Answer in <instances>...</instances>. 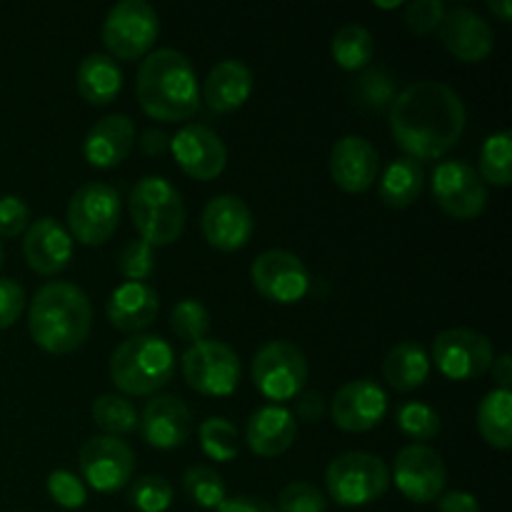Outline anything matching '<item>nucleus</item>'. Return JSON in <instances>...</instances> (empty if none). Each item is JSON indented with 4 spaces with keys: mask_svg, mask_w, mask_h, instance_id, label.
Returning a JSON list of instances; mask_svg holds the SVG:
<instances>
[{
    "mask_svg": "<svg viewBox=\"0 0 512 512\" xmlns=\"http://www.w3.org/2000/svg\"><path fill=\"white\" fill-rule=\"evenodd\" d=\"M170 150H173V158L180 165V170L193 180H203V183L218 178L228 165V148L208 125L193 123L180 128L170 138Z\"/></svg>",
    "mask_w": 512,
    "mask_h": 512,
    "instance_id": "nucleus-17",
    "label": "nucleus"
},
{
    "mask_svg": "<svg viewBox=\"0 0 512 512\" xmlns=\"http://www.w3.org/2000/svg\"><path fill=\"white\" fill-rule=\"evenodd\" d=\"M250 280L265 300L293 305L308 295L310 273L303 260L290 250H265L253 260Z\"/></svg>",
    "mask_w": 512,
    "mask_h": 512,
    "instance_id": "nucleus-15",
    "label": "nucleus"
},
{
    "mask_svg": "<svg viewBox=\"0 0 512 512\" xmlns=\"http://www.w3.org/2000/svg\"><path fill=\"white\" fill-rule=\"evenodd\" d=\"M490 370H493V378H495V383H498V388L510 390V385H512V358H510V353L495 355Z\"/></svg>",
    "mask_w": 512,
    "mask_h": 512,
    "instance_id": "nucleus-50",
    "label": "nucleus"
},
{
    "mask_svg": "<svg viewBox=\"0 0 512 512\" xmlns=\"http://www.w3.org/2000/svg\"><path fill=\"white\" fill-rule=\"evenodd\" d=\"M253 383L273 405L295 400L308 383V358L290 340H270L253 360Z\"/></svg>",
    "mask_w": 512,
    "mask_h": 512,
    "instance_id": "nucleus-7",
    "label": "nucleus"
},
{
    "mask_svg": "<svg viewBox=\"0 0 512 512\" xmlns=\"http://www.w3.org/2000/svg\"><path fill=\"white\" fill-rule=\"evenodd\" d=\"M430 375V355L415 340L395 345L383 360V378L398 393H413L428 380Z\"/></svg>",
    "mask_w": 512,
    "mask_h": 512,
    "instance_id": "nucleus-28",
    "label": "nucleus"
},
{
    "mask_svg": "<svg viewBox=\"0 0 512 512\" xmlns=\"http://www.w3.org/2000/svg\"><path fill=\"white\" fill-rule=\"evenodd\" d=\"M183 488L188 498L205 510H215L228 498V490H225L220 473H215L208 465H193V468L185 470Z\"/></svg>",
    "mask_w": 512,
    "mask_h": 512,
    "instance_id": "nucleus-35",
    "label": "nucleus"
},
{
    "mask_svg": "<svg viewBox=\"0 0 512 512\" xmlns=\"http://www.w3.org/2000/svg\"><path fill=\"white\" fill-rule=\"evenodd\" d=\"M28 330L35 343L53 355L83 348L93 330V305L73 283H48L35 293L28 313Z\"/></svg>",
    "mask_w": 512,
    "mask_h": 512,
    "instance_id": "nucleus-3",
    "label": "nucleus"
},
{
    "mask_svg": "<svg viewBox=\"0 0 512 512\" xmlns=\"http://www.w3.org/2000/svg\"><path fill=\"white\" fill-rule=\"evenodd\" d=\"M158 13L145 0H120L103 23V45L113 60H140L158 40Z\"/></svg>",
    "mask_w": 512,
    "mask_h": 512,
    "instance_id": "nucleus-8",
    "label": "nucleus"
},
{
    "mask_svg": "<svg viewBox=\"0 0 512 512\" xmlns=\"http://www.w3.org/2000/svg\"><path fill=\"white\" fill-rule=\"evenodd\" d=\"M118 270L128 283H145L155 273V248L143 240H128L120 250Z\"/></svg>",
    "mask_w": 512,
    "mask_h": 512,
    "instance_id": "nucleus-40",
    "label": "nucleus"
},
{
    "mask_svg": "<svg viewBox=\"0 0 512 512\" xmlns=\"http://www.w3.org/2000/svg\"><path fill=\"white\" fill-rule=\"evenodd\" d=\"M120 223V195L108 183H85L68 203V233L83 245H103Z\"/></svg>",
    "mask_w": 512,
    "mask_h": 512,
    "instance_id": "nucleus-9",
    "label": "nucleus"
},
{
    "mask_svg": "<svg viewBox=\"0 0 512 512\" xmlns=\"http://www.w3.org/2000/svg\"><path fill=\"white\" fill-rule=\"evenodd\" d=\"M48 493L65 510L83 508L85 500H88V488L70 470H53L48 475Z\"/></svg>",
    "mask_w": 512,
    "mask_h": 512,
    "instance_id": "nucleus-42",
    "label": "nucleus"
},
{
    "mask_svg": "<svg viewBox=\"0 0 512 512\" xmlns=\"http://www.w3.org/2000/svg\"><path fill=\"white\" fill-rule=\"evenodd\" d=\"M465 103L440 80H418L395 95L390 105V133L408 158L438 160L463 138Z\"/></svg>",
    "mask_w": 512,
    "mask_h": 512,
    "instance_id": "nucleus-1",
    "label": "nucleus"
},
{
    "mask_svg": "<svg viewBox=\"0 0 512 512\" xmlns=\"http://www.w3.org/2000/svg\"><path fill=\"white\" fill-rule=\"evenodd\" d=\"M240 358L223 340H200L183 355V378L195 393L225 398L238 390Z\"/></svg>",
    "mask_w": 512,
    "mask_h": 512,
    "instance_id": "nucleus-10",
    "label": "nucleus"
},
{
    "mask_svg": "<svg viewBox=\"0 0 512 512\" xmlns=\"http://www.w3.org/2000/svg\"><path fill=\"white\" fill-rule=\"evenodd\" d=\"M438 512H480V503L475 495L465 493V490H453V493L440 495Z\"/></svg>",
    "mask_w": 512,
    "mask_h": 512,
    "instance_id": "nucleus-48",
    "label": "nucleus"
},
{
    "mask_svg": "<svg viewBox=\"0 0 512 512\" xmlns=\"http://www.w3.org/2000/svg\"><path fill=\"white\" fill-rule=\"evenodd\" d=\"M30 225V208L18 195L0 198V238H15Z\"/></svg>",
    "mask_w": 512,
    "mask_h": 512,
    "instance_id": "nucleus-44",
    "label": "nucleus"
},
{
    "mask_svg": "<svg viewBox=\"0 0 512 512\" xmlns=\"http://www.w3.org/2000/svg\"><path fill=\"white\" fill-rule=\"evenodd\" d=\"M488 8L493 10V13L498 15L500 20H505V23H510V18H512V5H510V0H490Z\"/></svg>",
    "mask_w": 512,
    "mask_h": 512,
    "instance_id": "nucleus-51",
    "label": "nucleus"
},
{
    "mask_svg": "<svg viewBox=\"0 0 512 512\" xmlns=\"http://www.w3.org/2000/svg\"><path fill=\"white\" fill-rule=\"evenodd\" d=\"M135 125L128 115L113 113L100 118L93 128L88 130L83 143L85 160L93 168L108 170L123 163L133 150Z\"/></svg>",
    "mask_w": 512,
    "mask_h": 512,
    "instance_id": "nucleus-24",
    "label": "nucleus"
},
{
    "mask_svg": "<svg viewBox=\"0 0 512 512\" xmlns=\"http://www.w3.org/2000/svg\"><path fill=\"white\" fill-rule=\"evenodd\" d=\"M330 175L345 193H365L378 180V150L363 135H345L330 150Z\"/></svg>",
    "mask_w": 512,
    "mask_h": 512,
    "instance_id": "nucleus-21",
    "label": "nucleus"
},
{
    "mask_svg": "<svg viewBox=\"0 0 512 512\" xmlns=\"http://www.w3.org/2000/svg\"><path fill=\"white\" fill-rule=\"evenodd\" d=\"M478 175L485 185L508 188L512 183V135L510 130H500L485 138L480 150Z\"/></svg>",
    "mask_w": 512,
    "mask_h": 512,
    "instance_id": "nucleus-32",
    "label": "nucleus"
},
{
    "mask_svg": "<svg viewBox=\"0 0 512 512\" xmlns=\"http://www.w3.org/2000/svg\"><path fill=\"white\" fill-rule=\"evenodd\" d=\"M25 310V290L15 280L0 278V330L13 328Z\"/></svg>",
    "mask_w": 512,
    "mask_h": 512,
    "instance_id": "nucleus-45",
    "label": "nucleus"
},
{
    "mask_svg": "<svg viewBox=\"0 0 512 512\" xmlns=\"http://www.w3.org/2000/svg\"><path fill=\"white\" fill-rule=\"evenodd\" d=\"M148 445L158 450H175L188 443L193 433V415L178 395H153L138 420Z\"/></svg>",
    "mask_w": 512,
    "mask_h": 512,
    "instance_id": "nucleus-19",
    "label": "nucleus"
},
{
    "mask_svg": "<svg viewBox=\"0 0 512 512\" xmlns=\"http://www.w3.org/2000/svg\"><path fill=\"white\" fill-rule=\"evenodd\" d=\"M135 95L140 108L163 123H183L200 108V85L193 63L173 48L145 55L135 78Z\"/></svg>",
    "mask_w": 512,
    "mask_h": 512,
    "instance_id": "nucleus-2",
    "label": "nucleus"
},
{
    "mask_svg": "<svg viewBox=\"0 0 512 512\" xmlns=\"http://www.w3.org/2000/svg\"><path fill=\"white\" fill-rule=\"evenodd\" d=\"M215 512H278V510L263 498H253V495H235V498H225L223 503L215 508Z\"/></svg>",
    "mask_w": 512,
    "mask_h": 512,
    "instance_id": "nucleus-47",
    "label": "nucleus"
},
{
    "mask_svg": "<svg viewBox=\"0 0 512 512\" xmlns=\"http://www.w3.org/2000/svg\"><path fill=\"white\" fill-rule=\"evenodd\" d=\"M200 448L215 463H230L238 458V430L225 418L203 420L198 430Z\"/></svg>",
    "mask_w": 512,
    "mask_h": 512,
    "instance_id": "nucleus-34",
    "label": "nucleus"
},
{
    "mask_svg": "<svg viewBox=\"0 0 512 512\" xmlns=\"http://www.w3.org/2000/svg\"><path fill=\"white\" fill-rule=\"evenodd\" d=\"M393 483L410 503L428 505L443 495L448 470L438 450L430 445H405L393 463Z\"/></svg>",
    "mask_w": 512,
    "mask_h": 512,
    "instance_id": "nucleus-14",
    "label": "nucleus"
},
{
    "mask_svg": "<svg viewBox=\"0 0 512 512\" xmlns=\"http://www.w3.org/2000/svg\"><path fill=\"white\" fill-rule=\"evenodd\" d=\"M93 423L103 430L110 438H120V435H128L138 428V410H135L133 400H128L125 395L105 393L100 395L93 403Z\"/></svg>",
    "mask_w": 512,
    "mask_h": 512,
    "instance_id": "nucleus-33",
    "label": "nucleus"
},
{
    "mask_svg": "<svg viewBox=\"0 0 512 512\" xmlns=\"http://www.w3.org/2000/svg\"><path fill=\"white\" fill-rule=\"evenodd\" d=\"M278 512H325L328 510V498L323 490L315 488L305 480H293L285 485L278 495Z\"/></svg>",
    "mask_w": 512,
    "mask_h": 512,
    "instance_id": "nucleus-41",
    "label": "nucleus"
},
{
    "mask_svg": "<svg viewBox=\"0 0 512 512\" xmlns=\"http://www.w3.org/2000/svg\"><path fill=\"white\" fill-rule=\"evenodd\" d=\"M140 148L145 155H160L170 148V135L160 128H148L140 138Z\"/></svg>",
    "mask_w": 512,
    "mask_h": 512,
    "instance_id": "nucleus-49",
    "label": "nucleus"
},
{
    "mask_svg": "<svg viewBox=\"0 0 512 512\" xmlns=\"http://www.w3.org/2000/svg\"><path fill=\"white\" fill-rule=\"evenodd\" d=\"M295 420L300 423H320L325 415V398L318 390H308L295 398Z\"/></svg>",
    "mask_w": 512,
    "mask_h": 512,
    "instance_id": "nucleus-46",
    "label": "nucleus"
},
{
    "mask_svg": "<svg viewBox=\"0 0 512 512\" xmlns=\"http://www.w3.org/2000/svg\"><path fill=\"white\" fill-rule=\"evenodd\" d=\"M433 198L455 220H473L488 205V185L465 160H443L433 170Z\"/></svg>",
    "mask_w": 512,
    "mask_h": 512,
    "instance_id": "nucleus-12",
    "label": "nucleus"
},
{
    "mask_svg": "<svg viewBox=\"0 0 512 512\" xmlns=\"http://www.w3.org/2000/svg\"><path fill=\"white\" fill-rule=\"evenodd\" d=\"M440 40L445 50L463 63H480L495 48L493 25L470 8L445 10L440 20Z\"/></svg>",
    "mask_w": 512,
    "mask_h": 512,
    "instance_id": "nucleus-20",
    "label": "nucleus"
},
{
    "mask_svg": "<svg viewBox=\"0 0 512 512\" xmlns=\"http://www.w3.org/2000/svg\"><path fill=\"white\" fill-rule=\"evenodd\" d=\"M330 415L345 433H368L388 415V393L375 380H350L335 393Z\"/></svg>",
    "mask_w": 512,
    "mask_h": 512,
    "instance_id": "nucleus-18",
    "label": "nucleus"
},
{
    "mask_svg": "<svg viewBox=\"0 0 512 512\" xmlns=\"http://www.w3.org/2000/svg\"><path fill=\"white\" fill-rule=\"evenodd\" d=\"M85 483L98 493H118L135 473V453L125 440L95 435L85 440L78 455Z\"/></svg>",
    "mask_w": 512,
    "mask_h": 512,
    "instance_id": "nucleus-13",
    "label": "nucleus"
},
{
    "mask_svg": "<svg viewBox=\"0 0 512 512\" xmlns=\"http://www.w3.org/2000/svg\"><path fill=\"white\" fill-rule=\"evenodd\" d=\"M325 488L343 508H363L388 493L390 468L380 455L350 450L330 460L325 470Z\"/></svg>",
    "mask_w": 512,
    "mask_h": 512,
    "instance_id": "nucleus-6",
    "label": "nucleus"
},
{
    "mask_svg": "<svg viewBox=\"0 0 512 512\" xmlns=\"http://www.w3.org/2000/svg\"><path fill=\"white\" fill-rule=\"evenodd\" d=\"M493 358V343L478 330L450 328L435 335L433 340L435 368L455 383L483 378L493 365Z\"/></svg>",
    "mask_w": 512,
    "mask_h": 512,
    "instance_id": "nucleus-11",
    "label": "nucleus"
},
{
    "mask_svg": "<svg viewBox=\"0 0 512 512\" xmlns=\"http://www.w3.org/2000/svg\"><path fill=\"white\" fill-rule=\"evenodd\" d=\"M423 188H425L423 163L403 155V158L393 160V163L385 168L383 178H380V185H378V195L388 208L403 210V208H410V205L420 198Z\"/></svg>",
    "mask_w": 512,
    "mask_h": 512,
    "instance_id": "nucleus-29",
    "label": "nucleus"
},
{
    "mask_svg": "<svg viewBox=\"0 0 512 512\" xmlns=\"http://www.w3.org/2000/svg\"><path fill=\"white\" fill-rule=\"evenodd\" d=\"M170 328L178 335L180 340H188V343H200V340H208L210 333V313L200 300L185 298L170 313Z\"/></svg>",
    "mask_w": 512,
    "mask_h": 512,
    "instance_id": "nucleus-37",
    "label": "nucleus"
},
{
    "mask_svg": "<svg viewBox=\"0 0 512 512\" xmlns=\"http://www.w3.org/2000/svg\"><path fill=\"white\" fill-rule=\"evenodd\" d=\"M0 265H3V245H0Z\"/></svg>",
    "mask_w": 512,
    "mask_h": 512,
    "instance_id": "nucleus-52",
    "label": "nucleus"
},
{
    "mask_svg": "<svg viewBox=\"0 0 512 512\" xmlns=\"http://www.w3.org/2000/svg\"><path fill=\"white\" fill-rule=\"evenodd\" d=\"M253 70L240 60H220L203 85V100L215 113H233L248 103L253 93Z\"/></svg>",
    "mask_w": 512,
    "mask_h": 512,
    "instance_id": "nucleus-26",
    "label": "nucleus"
},
{
    "mask_svg": "<svg viewBox=\"0 0 512 512\" xmlns=\"http://www.w3.org/2000/svg\"><path fill=\"white\" fill-rule=\"evenodd\" d=\"M130 218L150 248L173 245L185 228L183 195L170 180L145 175L130 190Z\"/></svg>",
    "mask_w": 512,
    "mask_h": 512,
    "instance_id": "nucleus-5",
    "label": "nucleus"
},
{
    "mask_svg": "<svg viewBox=\"0 0 512 512\" xmlns=\"http://www.w3.org/2000/svg\"><path fill=\"white\" fill-rule=\"evenodd\" d=\"M160 313V295L148 283H120L108 300V318L123 333H140Z\"/></svg>",
    "mask_w": 512,
    "mask_h": 512,
    "instance_id": "nucleus-25",
    "label": "nucleus"
},
{
    "mask_svg": "<svg viewBox=\"0 0 512 512\" xmlns=\"http://www.w3.org/2000/svg\"><path fill=\"white\" fill-rule=\"evenodd\" d=\"M445 15V5L440 0H413L405 5V25L413 33L425 35L440 25Z\"/></svg>",
    "mask_w": 512,
    "mask_h": 512,
    "instance_id": "nucleus-43",
    "label": "nucleus"
},
{
    "mask_svg": "<svg viewBox=\"0 0 512 512\" xmlns=\"http://www.w3.org/2000/svg\"><path fill=\"white\" fill-rule=\"evenodd\" d=\"M200 228L208 245L223 253H235L245 248L248 240L253 238L255 218L250 205L240 195L223 193L208 200L200 215Z\"/></svg>",
    "mask_w": 512,
    "mask_h": 512,
    "instance_id": "nucleus-16",
    "label": "nucleus"
},
{
    "mask_svg": "<svg viewBox=\"0 0 512 512\" xmlns=\"http://www.w3.org/2000/svg\"><path fill=\"white\" fill-rule=\"evenodd\" d=\"M298 438V420L285 405H263L245 425V443L260 458H278L288 453Z\"/></svg>",
    "mask_w": 512,
    "mask_h": 512,
    "instance_id": "nucleus-23",
    "label": "nucleus"
},
{
    "mask_svg": "<svg viewBox=\"0 0 512 512\" xmlns=\"http://www.w3.org/2000/svg\"><path fill=\"white\" fill-rule=\"evenodd\" d=\"M478 430L485 443L495 450H510L512 445V390L495 388L480 400Z\"/></svg>",
    "mask_w": 512,
    "mask_h": 512,
    "instance_id": "nucleus-30",
    "label": "nucleus"
},
{
    "mask_svg": "<svg viewBox=\"0 0 512 512\" xmlns=\"http://www.w3.org/2000/svg\"><path fill=\"white\" fill-rule=\"evenodd\" d=\"M355 103L368 110H385L395 100V80L388 70L368 68L353 85Z\"/></svg>",
    "mask_w": 512,
    "mask_h": 512,
    "instance_id": "nucleus-36",
    "label": "nucleus"
},
{
    "mask_svg": "<svg viewBox=\"0 0 512 512\" xmlns=\"http://www.w3.org/2000/svg\"><path fill=\"white\" fill-rule=\"evenodd\" d=\"M395 420H398V428L408 438L420 440V445H425V440L438 438L440 433L438 410H433L425 403H418V400H410V403L400 405L398 413H395Z\"/></svg>",
    "mask_w": 512,
    "mask_h": 512,
    "instance_id": "nucleus-38",
    "label": "nucleus"
},
{
    "mask_svg": "<svg viewBox=\"0 0 512 512\" xmlns=\"http://www.w3.org/2000/svg\"><path fill=\"white\" fill-rule=\"evenodd\" d=\"M130 503L140 512H165L173 505V485L163 475H143L133 483Z\"/></svg>",
    "mask_w": 512,
    "mask_h": 512,
    "instance_id": "nucleus-39",
    "label": "nucleus"
},
{
    "mask_svg": "<svg viewBox=\"0 0 512 512\" xmlns=\"http://www.w3.org/2000/svg\"><path fill=\"white\" fill-rule=\"evenodd\" d=\"M175 350L160 335H133L115 348L110 358V380L133 398L158 393L173 380Z\"/></svg>",
    "mask_w": 512,
    "mask_h": 512,
    "instance_id": "nucleus-4",
    "label": "nucleus"
},
{
    "mask_svg": "<svg viewBox=\"0 0 512 512\" xmlns=\"http://www.w3.org/2000/svg\"><path fill=\"white\" fill-rule=\"evenodd\" d=\"M330 53L343 70H363L373 60L375 38L365 25H343L330 40Z\"/></svg>",
    "mask_w": 512,
    "mask_h": 512,
    "instance_id": "nucleus-31",
    "label": "nucleus"
},
{
    "mask_svg": "<svg viewBox=\"0 0 512 512\" xmlns=\"http://www.w3.org/2000/svg\"><path fill=\"white\" fill-rule=\"evenodd\" d=\"M23 255L30 270L38 275H55L73 260V238L55 218H38L25 230Z\"/></svg>",
    "mask_w": 512,
    "mask_h": 512,
    "instance_id": "nucleus-22",
    "label": "nucleus"
},
{
    "mask_svg": "<svg viewBox=\"0 0 512 512\" xmlns=\"http://www.w3.org/2000/svg\"><path fill=\"white\" fill-rule=\"evenodd\" d=\"M78 93L90 105H108L123 88V70L108 53H90L78 65Z\"/></svg>",
    "mask_w": 512,
    "mask_h": 512,
    "instance_id": "nucleus-27",
    "label": "nucleus"
}]
</instances>
